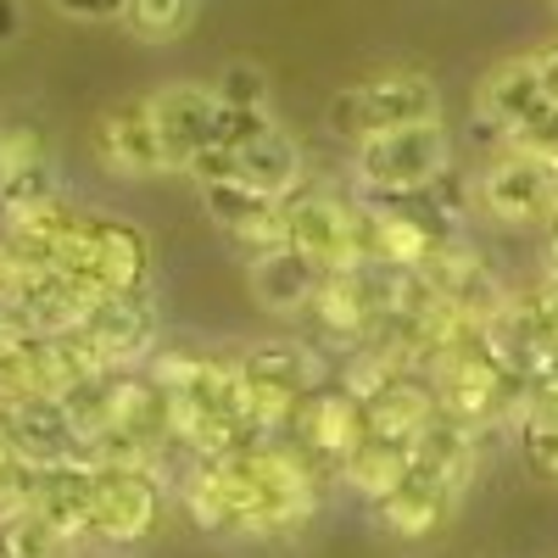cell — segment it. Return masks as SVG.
Listing matches in <instances>:
<instances>
[{"instance_id": "obj_14", "label": "cell", "mask_w": 558, "mask_h": 558, "mask_svg": "<svg viewBox=\"0 0 558 558\" xmlns=\"http://www.w3.org/2000/svg\"><path fill=\"white\" fill-rule=\"evenodd\" d=\"M542 107H547V89L536 78V57H502L475 84V129L497 146H508V134H520Z\"/></svg>"}, {"instance_id": "obj_16", "label": "cell", "mask_w": 558, "mask_h": 558, "mask_svg": "<svg viewBox=\"0 0 558 558\" xmlns=\"http://www.w3.org/2000/svg\"><path fill=\"white\" fill-rule=\"evenodd\" d=\"M202 207H207V218L223 229V235L246 252V263L274 252V246H286V202L252 191V184H241V179L202 184Z\"/></svg>"}, {"instance_id": "obj_26", "label": "cell", "mask_w": 558, "mask_h": 558, "mask_svg": "<svg viewBox=\"0 0 558 558\" xmlns=\"http://www.w3.org/2000/svg\"><path fill=\"white\" fill-rule=\"evenodd\" d=\"M508 146H514V151H531V157H542V162L558 168V107L547 101L520 134H508Z\"/></svg>"}, {"instance_id": "obj_2", "label": "cell", "mask_w": 558, "mask_h": 558, "mask_svg": "<svg viewBox=\"0 0 558 558\" xmlns=\"http://www.w3.org/2000/svg\"><path fill=\"white\" fill-rule=\"evenodd\" d=\"M57 274L78 279L89 291H118V296H146L157 279V246L140 223L118 213H84L78 229L62 241Z\"/></svg>"}, {"instance_id": "obj_31", "label": "cell", "mask_w": 558, "mask_h": 558, "mask_svg": "<svg viewBox=\"0 0 558 558\" xmlns=\"http://www.w3.org/2000/svg\"><path fill=\"white\" fill-rule=\"evenodd\" d=\"M23 34V7L17 0H0V45H12Z\"/></svg>"}, {"instance_id": "obj_13", "label": "cell", "mask_w": 558, "mask_h": 558, "mask_svg": "<svg viewBox=\"0 0 558 558\" xmlns=\"http://www.w3.org/2000/svg\"><path fill=\"white\" fill-rule=\"evenodd\" d=\"M458 502H463V492L452 481H441V475H430V470L413 463V470L397 481V492L368 508V520H375L391 542H430V536H441L452 525Z\"/></svg>"}, {"instance_id": "obj_33", "label": "cell", "mask_w": 558, "mask_h": 558, "mask_svg": "<svg viewBox=\"0 0 558 558\" xmlns=\"http://www.w3.org/2000/svg\"><path fill=\"white\" fill-rule=\"evenodd\" d=\"M7 279H12V274H7V252H0V291H7Z\"/></svg>"}, {"instance_id": "obj_27", "label": "cell", "mask_w": 558, "mask_h": 558, "mask_svg": "<svg viewBox=\"0 0 558 558\" xmlns=\"http://www.w3.org/2000/svg\"><path fill=\"white\" fill-rule=\"evenodd\" d=\"M520 447H525V463L531 475L558 486V430L553 425H520Z\"/></svg>"}, {"instance_id": "obj_12", "label": "cell", "mask_w": 558, "mask_h": 558, "mask_svg": "<svg viewBox=\"0 0 558 558\" xmlns=\"http://www.w3.org/2000/svg\"><path fill=\"white\" fill-rule=\"evenodd\" d=\"M51 196H62V184H57V157H51L45 123L23 112L0 118V202H7V213L17 218Z\"/></svg>"}, {"instance_id": "obj_19", "label": "cell", "mask_w": 558, "mask_h": 558, "mask_svg": "<svg viewBox=\"0 0 558 558\" xmlns=\"http://www.w3.org/2000/svg\"><path fill=\"white\" fill-rule=\"evenodd\" d=\"M324 286V268L307 263L296 246H274L263 257L246 263V291L263 313H279V318H291V313H307L313 296Z\"/></svg>"}, {"instance_id": "obj_8", "label": "cell", "mask_w": 558, "mask_h": 558, "mask_svg": "<svg viewBox=\"0 0 558 558\" xmlns=\"http://www.w3.org/2000/svg\"><path fill=\"white\" fill-rule=\"evenodd\" d=\"M73 336L84 341V352L96 357L101 368H140L146 357L162 352V318H157L151 291L146 296L107 291V296H96V302L84 307Z\"/></svg>"}, {"instance_id": "obj_1", "label": "cell", "mask_w": 558, "mask_h": 558, "mask_svg": "<svg viewBox=\"0 0 558 558\" xmlns=\"http://www.w3.org/2000/svg\"><path fill=\"white\" fill-rule=\"evenodd\" d=\"M173 497L202 536L229 542H286L302 536L318 514V470L279 441L241 452L184 458Z\"/></svg>"}, {"instance_id": "obj_15", "label": "cell", "mask_w": 558, "mask_h": 558, "mask_svg": "<svg viewBox=\"0 0 558 558\" xmlns=\"http://www.w3.org/2000/svg\"><path fill=\"white\" fill-rule=\"evenodd\" d=\"M0 430L7 447L28 463H89V447L78 436V425L68 418V408L57 397H23V402H0Z\"/></svg>"}, {"instance_id": "obj_10", "label": "cell", "mask_w": 558, "mask_h": 558, "mask_svg": "<svg viewBox=\"0 0 558 558\" xmlns=\"http://www.w3.org/2000/svg\"><path fill=\"white\" fill-rule=\"evenodd\" d=\"M89 151H96V162L107 173H118V179H162V173H173L146 96L112 101L96 118V129H89Z\"/></svg>"}, {"instance_id": "obj_21", "label": "cell", "mask_w": 558, "mask_h": 558, "mask_svg": "<svg viewBox=\"0 0 558 558\" xmlns=\"http://www.w3.org/2000/svg\"><path fill=\"white\" fill-rule=\"evenodd\" d=\"M475 441L481 436L470 425H458V418L436 413L430 425L413 436V463H418V470H430V475H441V481H452L458 492H470L475 463H481V447Z\"/></svg>"}, {"instance_id": "obj_6", "label": "cell", "mask_w": 558, "mask_h": 558, "mask_svg": "<svg viewBox=\"0 0 558 558\" xmlns=\"http://www.w3.org/2000/svg\"><path fill=\"white\" fill-rule=\"evenodd\" d=\"M475 213H486L502 229H531L547 223L558 207V168L514 151V146H497L481 168H475Z\"/></svg>"}, {"instance_id": "obj_3", "label": "cell", "mask_w": 558, "mask_h": 558, "mask_svg": "<svg viewBox=\"0 0 558 558\" xmlns=\"http://www.w3.org/2000/svg\"><path fill=\"white\" fill-rule=\"evenodd\" d=\"M330 129L341 140H375V134H391V129H408V123H441V89L430 73L418 68H380L347 89L330 96Z\"/></svg>"}, {"instance_id": "obj_34", "label": "cell", "mask_w": 558, "mask_h": 558, "mask_svg": "<svg viewBox=\"0 0 558 558\" xmlns=\"http://www.w3.org/2000/svg\"><path fill=\"white\" fill-rule=\"evenodd\" d=\"M481 558H502V553H481Z\"/></svg>"}, {"instance_id": "obj_9", "label": "cell", "mask_w": 558, "mask_h": 558, "mask_svg": "<svg viewBox=\"0 0 558 558\" xmlns=\"http://www.w3.org/2000/svg\"><path fill=\"white\" fill-rule=\"evenodd\" d=\"M151 118H157V134L168 146V162L173 173H184L202 151L223 146V101L213 84H196V78H173L162 89H151Z\"/></svg>"}, {"instance_id": "obj_4", "label": "cell", "mask_w": 558, "mask_h": 558, "mask_svg": "<svg viewBox=\"0 0 558 558\" xmlns=\"http://www.w3.org/2000/svg\"><path fill=\"white\" fill-rule=\"evenodd\" d=\"M441 173H452V134L447 123H408L352 146V179L363 196H402L425 191Z\"/></svg>"}, {"instance_id": "obj_32", "label": "cell", "mask_w": 558, "mask_h": 558, "mask_svg": "<svg viewBox=\"0 0 558 558\" xmlns=\"http://www.w3.org/2000/svg\"><path fill=\"white\" fill-rule=\"evenodd\" d=\"M536 386H558V341L547 347V357H542V368H536Z\"/></svg>"}, {"instance_id": "obj_11", "label": "cell", "mask_w": 558, "mask_h": 558, "mask_svg": "<svg viewBox=\"0 0 558 558\" xmlns=\"http://www.w3.org/2000/svg\"><path fill=\"white\" fill-rule=\"evenodd\" d=\"M286 246H296L324 274L357 263V202L336 191H302L286 202Z\"/></svg>"}, {"instance_id": "obj_25", "label": "cell", "mask_w": 558, "mask_h": 558, "mask_svg": "<svg viewBox=\"0 0 558 558\" xmlns=\"http://www.w3.org/2000/svg\"><path fill=\"white\" fill-rule=\"evenodd\" d=\"M34 486H39V463H28L17 452H0V520L17 514V508H28Z\"/></svg>"}, {"instance_id": "obj_20", "label": "cell", "mask_w": 558, "mask_h": 558, "mask_svg": "<svg viewBox=\"0 0 558 558\" xmlns=\"http://www.w3.org/2000/svg\"><path fill=\"white\" fill-rule=\"evenodd\" d=\"M413 470V441L408 436H380V430H368L363 436V447L341 463V481L375 508L380 497H391L397 492V481Z\"/></svg>"}, {"instance_id": "obj_22", "label": "cell", "mask_w": 558, "mask_h": 558, "mask_svg": "<svg viewBox=\"0 0 558 558\" xmlns=\"http://www.w3.org/2000/svg\"><path fill=\"white\" fill-rule=\"evenodd\" d=\"M202 12V0H129L123 7V28L140 39V45H173L191 34Z\"/></svg>"}, {"instance_id": "obj_24", "label": "cell", "mask_w": 558, "mask_h": 558, "mask_svg": "<svg viewBox=\"0 0 558 558\" xmlns=\"http://www.w3.org/2000/svg\"><path fill=\"white\" fill-rule=\"evenodd\" d=\"M213 89H218V101H223L229 112H268V101H274L268 68H257V62H246V57L223 62L218 78H213Z\"/></svg>"}, {"instance_id": "obj_30", "label": "cell", "mask_w": 558, "mask_h": 558, "mask_svg": "<svg viewBox=\"0 0 558 558\" xmlns=\"http://www.w3.org/2000/svg\"><path fill=\"white\" fill-rule=\"evenodd\" d=\"M531 291H536L542 313H547V318L558 324V268H547V274H542V286H531Z\"/></svg>"}, {"instance_id": "obj_23", "label": "cell", "mask_w": 558, "mask_h": 558, "mask_svg": "<svg viewBox=\"0 0 558 558\" xmlns=\"http://www.w3.org/2000/svg\"><path fill=\"white\" fill-rule=\"evenodd\" d=\"M62 531L39 514V508H17V514L0 520V558H62Z\"/></svg>"}, {"instance_id": "obj_18", "label": "cell", "mask_w": 558, "mask_h": 558, "mask_svg": "<svg viewBox=\"0 0 558 558\" xmlns=\"http://www.w3.org/2000/svg\"><path fill=\"white\" fill-rule=\"evenodd\" d=\"M34 508L62 531V542H96V463H45Z\"/></svg>"}, {"instance_id": "obj_5", "label": "cell", "mask_w": 558, "mask_h": 558, "mask_svg": "<svg viewBox=\"0 0 558 558\" xmlns=\"http://www.w3.org/2000/svg\"><path fill=\"white\" fill-rule=\"evenodd\" d=\"M235 363H241V380H246V397H252V418L268 441L286 430L296 418V408L324 386V357L307 341H252Z\"/></svg>"}, {"instance_id": "obj_29", "label": "cell", "mask_w": 558, "mask_h": 558, "mask_svg": "<svg viewBox=\"0 0 558 558\" xmlns=\"http://www.w3.org/2000/svg\"><path fill=\"white\" fill-rule=\"evenodd\" d=\"M531 57H536V78H542V89H547V101L558 107V39L542 45V51H531Z\"/></svg>"}, {"instance_id": "obj_28", "label": "cell", "mask_w": 558, "mask_h": 558, "mask_svg": "<svg viewBox=\"0 0 558 558\" xmlns=\"http://www.w3.org/2000/svg\"><path fill=\"white\" fill-rule=\"evenodd\" d=\"M51 7L73 23H123V7L129 0H51Z\"/></svg>"}, {"instance_id": "obj_17", "label": "cell", "mask_w": 558, "mask_h": 558, "mask_svg": "<svg viewBox=\"0 0 558 558\" xmlns=\"http://www.w3.org/2000/svg\"><path fill=\"white\" fill-rule=\"evenodd\" d=\"M235 173H241V184H252V191H263L274 202H291L307 184V157L296 146V134L268 118L257 134H246L235 146Z\"/></svg>"}, {"instance_id": "obj_7", "label": "cell", "mask_w": 558, "mask_h": 558, "mask_svg": "<svg viewBox=\"0 0 558 558\" xmlns=\"http://www.w3.org/2000/svg\"><path fill=\"white\" fill-rule=\"evenodd\" d=\"M173 481L151 463H96V542L129 547L162 531Z\"/></svg>"}]
</instances>
